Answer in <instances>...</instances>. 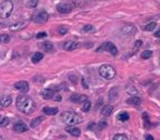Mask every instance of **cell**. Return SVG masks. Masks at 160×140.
Masks as SVG:
<instances>
[{
  "label": "cell",
  "instance_id": "3957f363",
  "mask_svg": "<svg viewBox=\"0 0 160 140\" xmlns=\"http://www.w3.org/2000/svg\"><path fill=\"white\" fill-rule=\"evenodd\" d=\"M13 11V2L10 0H6L0 3V18L7 19L9 18Z\"/></svg>",
  "mask_w": 160,
  "mask_h": 140
},
{
  "label": "cell",
  "instance_id": "836d02e7",
  "mask_svg": "<svg viewBox=\"0 0 160 140\" xmlns=\"http://www.w3.org/2000/svg\"><path fill=\"white\" fill-rule=\"evenodd\" d=\"M141 45H143V42H141V40H136V42H135V50L138 49V48H139Z\"/></svg>",
  "mask_w": 160,
  "mask_h": 140
},
{
  "label": "cell",
  "instance_id": "52a82bcc",
  "mask_svg": "<svg viewBox=\"0 0 160 140\" xmlns=\"http://www.w3.org/2000/svg\"><path fill=\"white\" fill-rule=\"evenodd\" d=\"M56 9L61 14H67V13L71 12V10L74 9V5L72 3H68V2H61L59 5H57Z\"/></svg>",
  "mask_w": 160,
  "mask_h": 140
},
{
  "label": "cell",
  "instance_id": "f1b7e54d",
  "mask_svg": "<svg viewBox=\"0 0 160 140\" xmlns=\"http://www.w3.org/2000/svg\"><path fill=\"white\" fill-rule=\"evenodd\" d=\"M152 56V51L151 50H144L143 53H141V58L143 59H149L150 57Z\"/></svg>",
  "mask_w": 160,
  "mask_h": 140
},
{
  "label": "cell",
  "instance_id": "9a60e30c",
  "mask_svg": "<svg viewBox=\"0 0 160 140\" xmlns=\"http://www.w3.org/2000/svg\"><path fill=\"white\" fill-rule=\"evenodd\" d=\"M13 130L17 131V132H25L28 130V126L23 124V123H21V121H18L13 126Z\"/></svg>",
  "mask_w": 160,
  "mask_h": 140
},
{
  "label": "cell",
  "instance_id": "7c38bea8",
  "mask_svg": "<svg viewBox=\"0 0 160 140\" xmlns=\"http://www.w3.org/2000/svg\"><path fill=\"white\" fill-rule=\"evenodd\" d=\"M26 25H28V21H20V22H17L14 24H12L9 29L12 32H17V31H20L22 29H24Z\"/></svg>",
  "mask_w": 160,
  "mask_h": 140
},
{
  "label": "cell",
  "instance_id": "4dcf8cb0",
  "mask_svg": "<svg viewBox=\"0 0 160 140\" xmlns=\"http://www.w3.org/2000/svg\"><path fill=\"white\" fill-rule=\"evenodd\" d=\"M83 31L85 32H94V27L92 25H85L83 26Z\"/></svg>",
  "mask_w": 160,
  "mask_h": 140
},
{
  "label": "cell",
  "instance_id": "7402d4cb",
  "mask_svg": "<svg viewBox=\"0 0 160 140\" xmlns=\"http://www.w3.org/2000/svg\"><path fill=\"white\" fill-rule=\"evenodd\" d=\"M90 107H91V103L89 100H86L81 103V110H83V112H88V110H90Z\"/></svg>",
  "mask_w": 160,
  "mask_h": 140
},
{
  "label": "cell",
  "instance_id": "d590c367",
  "mask_svg": "<svg viewBox=\"0 0 160 140\" xmlns=\"http://www.w3.org/2000/svg\"><path fill=\"white\" fill-rule=\"evenodd\" d=\"M160 32H159V31H157V32H156V34H155V36H156V37H159V36H160Z\"/></svg>",
  "mask_w": 160,
  "mask_h": 140
},
{
  "label": "cell",
  "instance_id": "ac0fdd59",
  "mask_svg": "<svg viewBox=\"0 0 160 140\" xmlns=\"http://www.w3.org/2000/svg\"><path fill=\"white\" fill-rule=\"evenodd\" d=\"M43 113L46 114V115H56L58 113V108L57 107H44L43 108Z\"/></svg>",
  "mask_w": 160,
  "mask_h": 140
},
{
  "label": "cell",
  "instance_id": "44dd1931",
  "mask_svg": "<svg viewBox=\"0 0 160 140\" xmlns=\"http://www.w3.org/2000/svg\"><path fill=\"white\" fill-rule=\"evenodd\" d=\"M42 48L46 50V51H53L54 46H53V44L50 42H44V43H42Z\"/></svg>",
  "mask_w": 160,
  "mask_h": 140
},
{
  "label": "cell",
  "instance_id": "603a6c76",
  "mask_svg": "<svg viewBox=\"0 0 160 140\" xmlns=\"http://www.w3.org/2000/svg\"><path fill=\"white\" fill-rule=\"evenodd\" d=\"M117 119L121 120V121H126V120L130 119V115L126 112H122L117 115Z\"/></svg>",
  "mask_w": 160,
  "mask_h": 140
},
{
  "label": "cell",
  "instance_id": "4fadbf2b",
  "mask_svg": "<svg viewBox=\"0 0 160 140\" xmlns=\"http://www.w3.org/2000/svg\"><path fill=\"white\" fill-rule=\"evenodd\" d=\"M66 131L69 134V135L74 136V137H79L81 131H80L79 128H77L75 126H67L66 127Z\"/></svg>",
  "mask_w": 160,
  "mask_h": 140
},
{
  "label": "cell",
  "instance_id": "cb8c5ba5",
  "mask_svg": "<svg viewBox=\"0 0 160 140\" xmlns=\"http://www.w3.org/2000/svg\"><path fill=\"white\" fill-rule=\"evenodd\" d=\"M42 59H43V54H42V53H35L34 55L32 56V61H33L34 64L41 61Z\"/></svg>",
  "mask_w": 160,
  "mask_h": 140
},
{
  "label": "cell",
  "instance_id": "ffe728a7",
  "mask_svg": "<svg viewBox=\"0 0 160 140\" xmlns=\"http://www.w3.org/2000/svg\"><path fill=\"white\" fill-rule=\"evenodd\" d=\"M113 113V106L111 105H105L102 110V115L103 116H110Z\"/></svg>",
  "mask_w": 160,
  "mask_h": 140
},
{
  "label": "cell",
  "instance_id": "f546056e",
  "mask_svg": "<svg viewBox=\"0 0 160 140\" xmlns=\"http://www.w3.org/2000/svg\"><path fill=\"white\" fill-rule=\"evenodd\" d=\"M113 140H128L127 136L126 135H123V134H117L113 137Z\"/></svg>",
  "mask_w": 160,
  "mask_h": 140
},
{
  "label": "cell",
  "instance_id": "5b68a950",
  "mask_svg": "<svg viewBox=\"0 0 160 140\" xmlns=\"http://www.w3.org/2000/svg\"><path fill=\"white\" fill-rule=\"evenodd\" d=\"M108 50L109 53H111V55L112 56H116L117 54H119V50H117V48H116V46L113 44V43H111V42H108V43H104V44H102V46L101 47H99L98 49H97V51L99 53V51H101V50Z\"/></svg>",
  "mask_w": 160,
  "mask_h": 140
},
{
  "label": "cell",
  "instance_id": "8992f818",
  "mask_svg": "<svg viewBox=\"0 0 160 140\" xmlns=\"http://www.w3.org/2000/svg\"><path fill=\"white\" fill-rule=\"evenodd\" d=\"M48 13L46 11H40L37 13L32 15V21L35 23H45L48 21Z\"/></svg>",
  "mask_w": 160,
  "mask_h": 140
},
{
  "label": "cell",
  "instance_id": "e0dca14e",
  "mask_svg": "<svg viewBox=\"0 0 160 140\" xmlns=\"http://www.w3.org/2000/svg\"><path fill=\"white\" fill-rule=\"evenodd\" d=\"M126 102H127V104L133 105V106H139L141 104V99L138 96H130Z\"/></svg>",
  "mask_w": 160,
  "mask_h": 140
},
{
  "label": "cell",
  "instance_id": "484cf974",
  "mask_svg": "<svg viewBox=\"0 0 160 140\" xmlns=\"http://www.w3.org/2000/svg\"><path fill=\"white\" fill-rule=\"evenodd\" d=\"M67 32H68V27L66 25H60L57 27V33L59 35H65Z\"/></svg>",
  "mask_w": 160,
  "mask_h": 140
},
{
  "label": "cell",
  "instance_id": "83f0119b",
  "mask_svg": "<svg viewBox=\"0 0 160 140\" xmlns=\"http://www.w3.org/2000/svg\"><path fill=\"white\" fill-rule=\"evenodd\" d=\"M157 27V23H155V22H151V23H149V24H147L144 27V30L147 31V32H151V31H154Z\"/></svg>",
  "mask_w": 160,
  "mask_h": 140
},
{
  "label": "cell",
  "instance_id": "7a4b0ae2",
  "mask_svg": "<svg viewBox=\"0 0 160 140\" xmlns=\"http://www.w3.org/2000/svg\"><path fill=\"white\" fill-rule=\"evenodd\" d=\"M61 120L67 124L69 126H74V125H77V124H80L82 121V117L77 114L76 112H72V110H66L64 112L61 116H60Z\"/></svg>",
  "mask_w": 160,
  "mask_h": 140
},
{
  "label": "cell",
  "instance_id": "4316f807",
  "mask_svg": "<svg viewBox=\"0 0 160 140\" xmlns=\"http://www.w3.org/2000/svg\"><path fill=\"white\" fill-rule=\"evenodd\" d=\"M10 42V36L8 34H0V43L7 44Z\"/></svg>",
  "mask_w": 160,
  "mask_h": 140
},
{
  "label": "cell",
  "instance_id": "ba28073f",
  "mask_svg": "<svg viewBox=\"0 0 160 140\" xmlns=\"http://www.w3.org/2000/svg\"><path fill=\"white\" fill-rule=\"evenodd\" d=\"M56 90H57V89H54V88H47V89H44V90L41 92V95H42L43 99H45V100L53 99L56 94Z\"/></svg>",
  "mask_w": 160,
  "mask_h": 140
},
{
  "label": "cell",
  "instance_id": "d4e9b609",
  "mask_svg": "<svg viewBox=\"0 0 160 140\" xmlns=\"http://www.w3.org/2000/svg\"><path fill=\"white\" fill-rule=\"evenodd\" d=\"M9 123H10V120L8 117L0 115V127H6V126L9 125Z\"/></svg>",
  "mask_w": 160,
  "mask_h": 140
},
{
  "label": "cell",
  "instance_id": "277c9868",
  "mask_svg": "<svg viewBox=\"0 0 160 140\" xmlns=\"http://www.w3.org/2000/svg\"><path fill=\"white\" fill-rule=\"evenodd\" d=\"M99 73L102 78H104L106 80H112L116 75L114 67L111 65H102L99 68Z\"/></svg>",
  "mask_w": 160,
  "mask_h": 140
},
{
  "label": "cell",
  "instance_id": "2e32d148",
  "mask_svg": "<svg viewBox=\"0 0 160 140\" xmlns=\"http://www.w3.org/2000/svg\"><path fill=\"white\" fill-rule=\"evenodd\" d=\"M12 103V97L10 95H3L2 97H0V105H2L3 107H8Z\"/></svg>",
  "mask_w": 160,
  "mask_h": 140
},
{
  "label": "cell",
  "instance_id": "8fae6325",
  "mask_svg": "<svg viewBox=\"0 0 160 140\" xmlns=\"http://www.w3.org/2000/svg\"><path fill=\"white\" fill-rule=\"evenodd\" d=\"M80 46L79 43H77V42H72V40H67V42H65L64 44H63V48L66 50H68V51H70V50H74L76 49V48H78Z\"/></svg>",
  "mask_w": 160,
  "mask_h": 140
},
{
  "label": "cell",
  "instance_id": "9c48e42d",
  "mask_svg": "<svg viewBox=\"0 0 160 140\" xmlns=\"http://www.w3.org/2000/svg\"><path fill=\"white\" fill-rule=\"evenodd\" d=\"M121 31H122V32H123L125 35H128V36L136 34V32H137L135 26H134V25H130V24L123 25V26H122V29H121Z\"/></svg>",
  "mask_w": 160,
  "mask_h": 140
},
{
  "label": "cell",
  "instance_id": "e575fe53",
  "mask_svg": "<svg viewBox=\"0 0 160 140\" xmlns=\"http://www.w3.org/2000/svg\"><path fill=\"white\" fill-rule=\"evenodd\" d=\"M145 139L146 140H154V137L151 135H146L145 136Z\"/></svg>",
  "mask_w": 160,
  "mask_h": 140
},
{
  "label": "cell",
  "instance_id": "d6a6232c",
  "mask_svg": "<svg viewBox=\"0 0 160 140\" xmlns=\"http://www.w3.org/2000/svg\"><path fill=\"white\" fill-rule=\"evenodd\" d=\"M46 36H47V33L46 32H41V33H39V34L36 35V38H44Z\"/></svg>",
  "mask_w": 160,
  "mask_h": 140
},
{
  "label": "cell",
  "instance_id": "5bb4252c",
  "mask_svg": "<svg viewBox=\"0 0 160 140\" xmlns=\"http://www.w3.org/2000/svg\"><path fill=\"white\" fill-rule=\"evenodd\" d=\"M71 102H74V103H82L83 101L88 100L87 99V96L86 95H81V94H72L70 96L69 99Z\"/></svg>",
  "mask_w": 160,
  "mask_h": 140
},
{
  "label": "cell",
  "instance_id": "6da1fadb",
  "mask_svg": "<svg viewBox=\"0 0 160 140\" xmlns=\"http://www.w3.org/2000/svg\"><path fill=\"white\" fill-rule=\"evenodd\" d=\"M15 104H17V108L22 113H25V114L32 113L34 110V102L31 97L26 96V95L18 96Z\"/></svg>",
  "mask_w": 160,
  "mask_h": 140
},
{
  "label": "cell",
  "instance_id": "d6986e66",
  "mask_svg": "<svg viewBox=\"0 0 160 140\" xmlns=\"http://www.w3.org/2000/svg\"><path fill=\"white\" fill-rule=\"evenodd\" d=\"M44 119H45V117H44V116H37V117H35L34 119L31 120L30 126L34 128V127H36L37 125H40L41 123H42V121H43Z\"/></svg>",
  "mask_w": 160,
  "mask_h": 140
},
{
  "label": "cell",
  "instance_id": "1f68e13d",
  "mask_svg": "<svg viewBox=\"0 0 160 140\" xmlns=\"http://www.w3.org/2000/svg\"><path fill=\"white\" fill-rule=\"evenodd\" d=\"M37 3H39V1L37 0H34V1H29L26 5H29V7H31V8H35L37 5Z\"/></svg>",
  "mask_w": 160,
  "mask_h": 140
},
{
  "label": "cell",
  "instance_id": "30bf717a",
  "mask_svg": "<svg viewBox=\"0 0 160 140\" xmlns=\"http://www.w3.org/2000/svg\"><path fill=\"white\" fill-rule=\"evenodd\" d=\"M14 88L22 93H25L29 91V83L26 81H18L14 83Z\"/></svg>",
  "mask_w": 160,
  "mask_h": 140
}]
</instances>
